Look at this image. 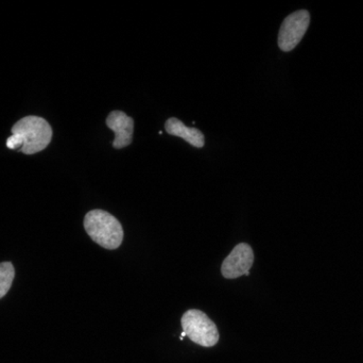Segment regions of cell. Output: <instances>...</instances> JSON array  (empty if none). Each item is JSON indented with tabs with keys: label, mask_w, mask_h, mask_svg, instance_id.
Instances as JSON below:
<instances>
[{
	"label": "cell",
	"mask_w": 363,
	"mask_h": 363,
	"mask_svg": "<svg viewBox=\"0 0 363 363\" xmlns=\"http://www.w3.org/2000/svg\"><path fill=\"white\" fill-rule=\"evenodd\" d=\"M84 228L91 240L106 249H117L123 241L121 222L104 210H91L85 215Z\"/></svg>",
	"instance_id": "obj_1"
},
{
	"label": "cell",
	"mask_w": 363,
	"mask_h": 363,
	"mask_svg": "<svg viewBox=\"0 0 363 363\" xmlns=\"http://www.w3.org/2000/svg\"><path fill=\"white\" fill-rule=\"evenodd\" d=\"M12 134H19L23 145L21 151L33 155L48 146L52 139V129L46 119L38 117H26L12 127Z\"/></svg>",
	"instance_id": "obj_2"
},
{
	"label": "cell",
	"mask_w": 363,
	"mask_h": 363,
	"mask_svg": "<svg viewBox=\"0 0 363 363\" xmlns=\"http://www.w3.org/2000/svg\"><path fill=\"white\" fill-rule=\"evenodd\" d=\"M182 328L186 336L204 347H213L219 341V332L216 324L203 311L190 309L181 320Z\"/></svg>",
	"instance_id": "obj_3"
},
{
	"label": "cell",
	"mask_w": 363,
	"mask_h": 363,
	"mask_svg": "<svg viewBox=\"0 0 363 363\" xmlns=\"http://www.w3.org/2000/svg\"><path fill=\"white\" fill-rule=\"evenodd\" d=\"M309 23L311 14L307 10H298L288 15L279 29L277 40L279 48L286 53L294 50L308 30Z\"/></svg>",
	"instance_id": "obj_4"
},
{
	"label": "cell",
	"mask_w": 363,
	"mask_h": 363,
	"mask_svg": "<svg viewBox=\"0 0 363 363\" xmlns=\"http://www.w3.org/2000/svg\"><path fill=\"white\" fill-rule=\"evenodd\" d=\"M254 264V251L247 243L236 245L222 262L221 273L224 278L235 279L250 272Z\"/></svg>",
	"instance_id": "obj_5"
},
{
	"label": "cell",
	"mask_w": 363,
	"mask_h": 363,
	"mask_svg": "<svg viewBox=\"0 0 363 363\" xmlns=\"http://www.w3.org/2000/svg\"><path fill=\"white\" fill-rule=\"evenodd\" d=\"M106 125L115 132L114 148L129 146L133 140L134 119L123 111H112L106 119Z\"/></svg>",
	"instance_id": "obj_6"
},
{
	"label": "cell",
	"mask_w": 363,
	"mask_h": 363,
	"mask_svg": "<svg viewBox=\"0 0 363 363\" xmlns=\"http://www.w3.org/2000/svg\"><path fill=\"white\" fill-rule=\"evenodd\" d=\"M165 130L172 136L183 139L192 146L198 147V148H202L204 146V134L196 128L187 127L176 117L167 119L165 124Z\"/></svg>",
	"instance_id": "obj_7"
},
{
	"label": "cell",
	"mask_w": 363,
	"mask_h": 363,
	"mask_svg": "<svg viewBox=\"0 0 363 363\" xmlns=\"http://www.w3.org/2000/svg\"><path fill=\"white\" fill-rule=\"evenodd\" d=\"M15 271L11 262H2L0 264V298H4L14 279Z\"/></svg>",
	"instance_id": "obj_8"
},
{
	"label": "cell",
	"mask_w": 363,
	"mask_h": 363,
	"mask_svg": "<svg viewBox=\"0 0 363 363\" xmlns=\"http://www.w3.org/2000/svg\"><path fill=\"white\" fill-rule=\"evenodd\" d=\"M6 144V147L12 149V151H14V149H19L21 151L23 145V140L19 134H12V136H9Z\"/></svg>",
	"instance_id": "obj_9"
},
{
	"label": "cell",
	"mask_w": 363,
	"mask_h": 363,
	"mask_svg": "<svg viewBox=\"0 0 363 363\" xmlns=\"http://www.w3.org/2000/svg\"><path fill=\"white\" fill-rule=\"evenodd\" d=\"M185 337H187V336H186L185 332H182V334L180 335V340H181V341H182V340H184V338H185Z\"/></svg>",
	"instance_id": "obj_10"
},
{
	"label": "cell",
	"mask_w": 363,
	"mask_h": 363,
	"mask_svg": "<svg viewBox=\"0 0 363 363\" xmlns=\"http://www.w3.org/2000/svg\"><path fill=\"white\" fill-rule=\"evenodd\" d=\"M245 276H250V272L245 273Z\"/></svg>",
	"instance_id": "obj_11"
}]
</instances>
